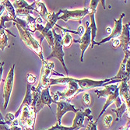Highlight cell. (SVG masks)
I'll return each mask as SVG.
<instances>
[{
	"label": "cell",
	"mask_w": 130,
	"mask_h": 130,
	"mask_svg": "<svg viewBox=\"0 0 130 130\" xmlns=\"http://www.w3.org/2000/svg\"><path fill=\"white\" fill-rule=\"evenodd\" d=\"M100 1H98V0H92L90 1V13H89V16L90 18V37H91V44H90V48L91 49L93 48V46L96 44L95 42V38H96V34H97V26H96V22H95V13L97 11V7L99 4Z\"/></svg>",
	"instance_id": "obj_9"
},
{
	"label": "cell",
	"mask_w": 130,
	"mask_h": 130,
	"mask_svg": "<svg viewBox=\"0 0 130 130\" xmlns=\"http://www.w3.org/2000/svg\"><path fill=\"white\" fill-rule=\"evenodd\" d=\"M6 33L12 35V36L15 37L13 34H12L9 30L6 29V26H1L0 25V49L3 52H4L6 47H9L8 44V38Z\"/></svg>",
	"instance_id": "obj_18"
},
{
	"label": "cell",
	"mask_w": 130,
	"mask_h": 130,
	"mask_svg": "<svg viewBox=\"0 0 130 130\" xmlns=\"http://www.w3.org/2000/svg\"><path fill=\"white\" fill-rule=\"evenodd\" d=\"M124 17H125V13H122L119 20H116V19L114 20L115 26H114V28L111 30L110 35H108V36L107 38H105L104 39L101 40L100 42H96L97 45H101V44L108 42L111 41V39H117L119 38L122 31V19L124 18Z\"/></svg>",
	"instance_id": "obj_13"
},
{
	"label": "cell",
	"mask_w": 130,
	"mask_h": 130,
	"mask_svg": "<svg viewBox=\"0 0 130 130\" xmlns=\"http://www.w3.org/2000/svg\"><path fill=\"white\" fill-rule=\"evenodd\" d=\"M53 103L57 104V113H56V118H57V123L61 125V120L63 115L68 112V111H73L74 113H76L79 109H76L75 106L71 104L69 101H54Z\"/></svg>",
	"instance_id": "obj_10"
},
{
	"label": "cell",
	"mask_w": 130,
	"mask_h": 130,
	"mask_svg": "<svg viewBox=\"0 0 130 130\" xmlns=\"http://www.w3.org/2000/svg\"><path fill=\"white\" fill-rule=\"evenodd\" d=\"M3 66H4V62H0V82L2 80V76L3 73Z\"/></svg>",
	"instance_id": "obj_29"
},
{
	"label": "cell",
	"mask_w": 130,
	"mask_h": 130,
	"mask_svg": "<svg viewBox=\"0 0 130 130\" xmlns=\"http://www.w3.org/2000/svg\"><path fill=\"white\" fill-rule=\"evenodd\" d=\"M91 114L92 111L90 108H86L84 111L83 110V108H79V111L76 113L72 127L75 130H79L81 128H84L85 117L87 118L88 120H93V115Z\"/></svg>",
	"instance_id": "obj_12"
},
{
	"label": "cell",
	"mask_w": 130,
	"mask_h": 130,
	"mask_svg": "<svg viewBox=\"0 0 130 130\" xmlns=\"http://www.w3.org/2000/svg\"><path fill=\"white\" fill-rule=\"evenodd\" d=\"M47 130H75L72 126L71 127H66V126H62L59 124L56 123L55 126L51 127L50 128L47 129Z\"/></svg>",
	"instance_id": "obj_22"
},
{
	"label": "cell",
	"mask_w": 130,
	"mask_h": 130,
	"mask_svg": "<svg viewBox=\"0 0 130 130\" xmlns=\"http://www.w3.org/2000/svg\"><path fill=\"white\" fill-rule=\"evenodd\" d=\"M32 101H33V98H32V94H31V85L27 84V91H26V93H25V97H24V98H23V102L20 104L19 109L17 110V111L14 115L15 119H18V117H19V115H20V114L21 112L22 108L24 107V106H30L31 104H32Z\"/></svg>",
	"instance_id": "obj_16"
},
{
	"label": "cell",
	"mask_w": 130,
	"mask_h": 130,
	"mask_svg": "<svg viewBox=\"0 0 130 130\" xmlns=\"http://www.w3.org/2000/svg\"><path fill=\"white\" fill-rule=\"evenodd\" d=\"M52 31L53 37H54V44L52 47V53L50 54L48 57H47V61H48L52 58H56L57 59L61 62L62 66H63L65 71L68 75V69L66 66L65 61H64L65 53L63 52V46H62V37L61 34H58L55 32V30L54 28L52 30Z\"/></svg>",
	"instance_id": "obj_5"
},
{
	"label": "cell",
	"mask_w": 130,
	"mask_h": 130,
	"mask_svg": "<svg viewBox=\"0 0 130 130\" xmlns=\"http://www.w3.org/2000/svg\"><path fill=\"white\" fill-rule=\"evenodd\" d=\"M119 130H129V119L128 120L126 125L123 127H122Z\"/></svg>",
	"instance_id": "obj_31"
},
{
	"label": "cell",
	"mask_w": 130,
	"mask_h": 130,
	"mask_svg": "<svg viewBox=\"0 0 130 130\" xmlns=\"http://www.w3.org/2000/svg\"><path fill=\"white\" fill-rule=\"evenodd\" d=\"M112 122H113V118H112V116H111V115H105V116H104V125L106 127H107V128H108V127L111 125Z\"/></svg>",
	"instance_id": "obj_25"
},
{
	"label": "cell",
	"mask_w": 130,
	"mask_h": 130,
	"mask_svg": "<svg viewBox=\"0 0 130 130\" xmlns=\"http://www.w3.org/2000/svg\"><path fill=\"white\" fill-rule=\"evenodd\" d=\"M4 11H5V7L3 4V1H1L0 2V17H1L2 15L3 14Z\"/></svg>",
	"instance_id": "obj_30"
},
{
	"label": "cell",
	"mask_w": 130,
	"mask_h": 130,
	"mask_svg": "<svg viewBox=\"0 0 130 130\" xmlns=\"http://www.w3.org/2000/svg\"><path fill=\"white\" fill-rule=\"evenodd\" d=\"M27 84H33L36 81V76H34L31 73H27Z\"/></svg>",
	"instance_id": "obj_27"
},
{
	"label": "cell",
	"mask_w": 130,
	"mask_h": 130,
	"mask_svg": "<svg viewBox=\"0 0 130 130\" xmlns=\"http://www.w3.org/2000/svg\"><path fill=\"white\" fill-rule=\"evenodd\" d=\"M97 123L98 120L95 122H93V120H89V123L86 128V130H97Z\"/></svg>",
	"instance_id": "obj_26"
},
{
	"label": "cell",
	"mask_w": 130,
	"mask_h": 130,
	"mask_svg": "<svg viewBox=\"0 0 130 130\" xmlns=\"http://www.w3.org/2000/svg\"><path fill=\"white\" fill-rule=\"evenodd\" d=\"M112 111L115 113L116 116H117V121H119L120 119L122 117V115L127 111V108H126V105L124 102H122V105L119 108H118L116 109H112Z\"/></svg>",
	"instance_id": "obj_21"
},
{
	"label": "cell",
	"mask_w": 130,
	"mask_h": 130,
	"mask_svg": "<svg viewBox=\"0 0 130 130\" xmlns=\"http://www.w3.org/2000/svg\"><path fill=\"white\" fill-rule=\"evenodd\" d=\"M34 3H35V11H37L39 13V17H41L43 20L46 21L47 17H48L49 14V12L47 9L45 5L40 1H36Z\"/></svg>",
	"instance_id": "obj_19"
},
{
	"label": "cell",
	"mask_w": 130,
	"mask_h": 130,
	"mask_svg": "<svg viewBox=\"0 0 130 130\" xmlns=\"http://www.w3.org/2000/svg\"><path fill=\"white\" fill-rule=\"evenodd\" d=\"M3 4L5 7V10L6 11V13L13 19V21L17 18L16 13H15V9L12 5V3L9 0H6V1H3Z\"/></svg>",
	"instance_id": "obj_20"
},
{
	"label": "cell",
	"mask_w": 130,
	"mask_h": 130,
	"mask_svg": "<svg viewBox=\"0 0 130 130\" xmlns=\"http://www.w3.org/2000/svg\"><path fill=\"white\" fill-rule=\"evenodd\" d=\"M0 130H9V128H8L7 125H0Z\"/></svg>",
	"instance_id": "obj_32"
},
{
	"label": "cell",
	"mask_w": 130,
	"mask_h": 130,
	"mask_svg": "<svg viewBox=\"0 0 130 130\" xmlns=\"http://www.w3.org/2000/svg\"><path fill=\"white\" fill-rule=\"evenodd\" d=\"M94 92L96 93L98 98H106L107 101L105 102V104L99 114V116L98 118V120L103 115L104 112L106 111L110 105L112 104H115L116 105V108H119L122 104V101L120 98L119 93V83H117L116 84H109L104 86V88L102 90H95Z\"/></svg>",
	"instance_id": "obj_2"
},
{
	"label": "cell",
	"mask_w": 130,
	"mask_h": 130,
	"mask_svg": "<svg viewBox=\"0 0 130 130\" xmlns=\"http://www.w3.org/2000/svg\"><path fill=\"white\" fill-rule=\"evenodd\" d=\"M83 101H84V103L85 105L87 106H89L91 104V98H90V95L88 92H84V95H83Z\"/></svg>",
	"instance_id": "obj_24"
},
{
	"label": "cell",
	"mask_w": 130,
	"mask_h": 130,
	"mask_svg": "<svg viewBox=\"0 0 130 130\" xmlns=\"http://www.w3.org/2000/svg\"><path fill=\"white\" fill-rule=\"evenodd\" d=\"M15 9V13L17 17H26L32 14V11H35V3L29 5L25 0H17L13 1L12 3Z\"/></svg>",
	"instance_id": "obj_7"
},
{
	"label": "cell",
	"mask_w": 130,
	"mask_h": 130,
	"mask_svg": "<svg viewBox=\"0 0 130 130\" xmlns=\"http://www.w3.org/2000/svg\"><path fill=\"white\" fill-rule=\"evenodd\" d=\"M90 23L88 21L86 22V30L84 31V34L82 35V37L79 40H73L75 43L79 44V48L81 50V57L80 61H84V55L85 53V51L87 49L89 46H90L91 44V37H90Z\"/></svg>",
	"instance_id": "obj_11"
},
{
	"label": "cell",
	"mask_w": 130,
	"mask_h": 130,
	"mask_svg": "<svg viewBox=\"0 0 130 130\" xmlns=\"http://www.w3.org/2000/svg\"><path fill=\"white\" fill-rule=\"evenodd\" d=\"M15 119L14 115L12 113H8L5 117H4V122L7 125H10L12 124V122H13V120Z\"/></svg>",
	"instance_id": "obj_23"
},
{
	"label": "cell",
	"mask_w": 130,
	"mask_h": 130,
	"mask_svg": "<svg viewBox=\"0 0 130 130\" xmlns=\"http://www.w3.org/2000/svg\"><path fill=\"white\" fill-rule=\"evenodd\" d=\"M14 26H17V27L18 29V31H19L22 41L25 44V45L29 49L33 51L34 53H36L38 55V57L40 58V59L41 61H43L44 60L43 50H42L40 42L38 41V40L33 36L32 33H30V31L23 30L20 25L17 24V23H14Z\"/></svg>",
	"instance_id": "obj_3"
},
{
	"label": "cell",
	"mask_w": 130,
	"mask_h": 130,
	"mask_svg": "<svg viewBox=\"0 0 130 130\" xmlns=\"http://www.w3.org/2000/svg\"><path fill=\"white\" fill-rule=\"evenodd\" d=\"M129 56L130 55H125L124 59H123V61L122 62V63L120 65L119 73H118V74L115 77H113L114 79H121V80L125 79L127 81H129V74L126 72V68H125L126 62H127V60L128 59V58H130Z\"/></svg>",
	"instance_id": "obj_17"
},
{
	"label": "cell",
	"mask_w": 130,
	"mask_h": 130,
	"mask_svg": "<svg viewBox=\"0 0 130 130\" xmlns=\"http://www.w3.org/2000/svg\"><path fill=\"white\" fill-rule=\"evenodd\" d=\"M130 28H129V23H126L122 26V31L119 38L120 41V46L125 52V55H130L129 50V44H130V34H129Z\"/></svg>",
	"instance_id": "obj_14"
},
{
	"label": "cell",
	"mask_w": 130,
	"mask_h": 130,
	"mask_svg": "<svg viewBox=\"0 0 130 130\" xmlns=\"http://www.w3.org/2000/svg\"><path fill=\"white\" fill-rule=\"evenodd\" d=\"M112 47L114 48H118L119 47H120V41H119V38L114 39V41L112 42Z\"/></svg>",
	"instance_id": "obj_28"
},
{
	"label": "cell",
	"mask_w": 130,
	"mask_h": 130,
	"mask_svg": "<svg viewBox=\"0 0 130 130\" xmlns=\"http://www.w3.org/2000/svg\"><path fill=\"white\" fill-rule=\"evenodd\" d=\"M57 84L67 85V89H66L63 92L57 91L52 97L54 101H69V100L76 97L79 93L83 92V90L79 88L78 84L74 81V78L64 76L58 79H52V78L50 79L49 86L57 85Z\"/></svg>",
	"instance_id": "obj_1"
},
{
	"label": "cell",
	"mask_w": 130,
	"mask_h": 130,
	"mask_svg": "<svg viewBox=\"0 0 130 130\" xmlns=\"http://www.w3.org/2000/svg\"><path fill=\"white\" fill-rule=\"evenodd\" d=\"M125 79H123L121 81V86L119 87V96H121L123 100L124 103L126 105V108H127V117L129 119V108H130V98H129V84Z\"/></svg>",
	"instance_id": "obj_15"
},
{
	"label": "cell",
	"mask_w": 130,
	"mask_h": 130,
	"mask_svg": "<svg viewBox=\"0 0 130 130\" xmlns=\"http://www.w3.org/2000/svg\"><path fill=\"white\" fill-rule=\"evenodd\" d=\"M90 13L89 8H84L81 9H75V10H69V9H62V16H59L58 20L61 19L65 22H68L69 20L79 21L81 23L82 19L85 17Z\"/></svg>",
	"instance_id": "obj_6"
},
{
	"label": "cell",
	"mask_w": 130,
	"mask_h": 130,
	"mask_svg": "<svg viewBox=\"0 0 130 130\" xmlns=\"http://www.w3.org/2000/svg\"><path fill=\"white\" fill-rule=\"evenodd\" d=\"M14 69H15V64L12 66L11 69H9L8 75L6 76V79L4 83L3 86V98L5 100L4 103V110L7 108V106L9 101V98L12 93L13 87V82H14Z\"/></svg>",
	"instance_id": "obj_8"
},
{
	"label": "cell",
	"mask_w": 130,
	"mask_h": 130,
	"mask_svg": "<svg viewBox=\"0 0 130 130\" xmlns=\"http://www.w3.org/2000/svg\"><path fill=\"white\" fill-rule=\"evenodd\" d=\"M54 68H55L54 62L47 61L44 59L42 61V66H41V73H40V81L38 84V87H41V89H44L46 87H50L49 80L51 79L52 75L59 76L61 77L65 76L62 74L56 73L54 70Z\"/></svg>",
	"instance_id": "obj_4"
}]
</instances>
